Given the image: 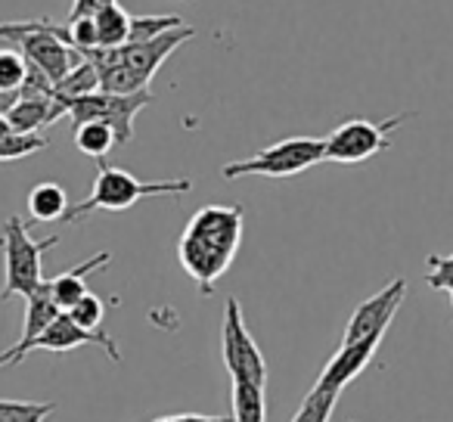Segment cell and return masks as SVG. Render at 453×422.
I'll list each match as a JSON object with an SVG mask.
<instances>
[{"label":"cell","mask_w":453,"mask_h":422,"mask_svg":"<svg viewBox=\"0 0 453 422\" xmlns=\"http://www.w3.org/2000/svg\"><path fill=\"white\" fill-rule=\"evenodd\" d=\"M242 242V208L240 205H205L189 218L180 242L177 261L196 280L202 292H211L214 280H220Z\"/></svg>","instance_id":"obj_1"},{"label":"cell","mask_w":453,"mask_h":422,"mask_svg":"<svg viewBox=\"0 0 453 422\" xmlns=\"http://www.w3.org/2000/svg\"><path fill=\"white\" fill-rule=\"evenodd\" d=\"M189 38H196V28L177 26L152 41H125L119 47H94V50H84V57L100 72V90L137 94V90L150 88V81L162 69L165 59L180 44H187Z\"/></svg>","instance_id":"obj_2"},{"label":"cell","mask_w":453,"mask_h":422,"mask_svg":"<svg viewBox=\"0 0 453 422\" xmlns=\"http://www.w3.org/2000/svg\"><path fill=\"white\" fill-rule=\"evenodd\" d=\"M193 189L189 177H174V180H140L131 171L112 168V165H100L96 180L90 187V196L84 202L69 208V215L63 218L65 224L84 221L94 211H125V208L137 205L140 199L150 196H187Z\"/></svg>","instance_id":"obj_3"},{"label":"cell","mask_w":453,"mask_h":422,"mask_svg":"<svg viewBox=\"0 0 453 422\" xmlns=\"http://www.w3.org/2000/svg\"><path fill=\"white\" fill-rule=\"evenodd\" d=\"M0 41L13 44L28 65L41 69L53 84H59L78 63L84 53L72 44L69 26H57L50 19H32V22H4L0 26Z\"/></svg>","instance_id":"obj_4"},{"label":"cell","mask_w":453,"mask_h":422,"mask_svg":"<svg viewBox=\"0 0 453 422\" xmlns=\"http://www.w3.org/2000/svg\"><path fill=\"white\" fill-rule=\"evenodd\" d=\"M59 242V236H47V240H32L28 236V224L19 215H10L4 230H0V249H4V289H0V302H10L13 295L28 298L41 283H44V271L41 261Z\"/></svg>","instance_id":"obj_5"},{"label":"cell","mask_w":453,"mask_h":422,"mask_svg":"<svg viewBox=\"0 0 453 422\" xmlns=\"http://www.w3.org/2000/svg\"><path fill=\"white\" fill-rule=\"evenodd\" d=\"M326 158V140L320 137H286L273 146H265L255 156L240 158L220 168L224 180H236V177L258 174V177H292L302 171L314 168Z\"/></svg>","instance_id":"obj_6"},{"label":"cell","mask_w":453,"mask_h":422,"mask_svg":"<svg viewBox=\"0 0 453 422\" xmlns=\"http://www.w3.org/2000/svg\"><path fill=\"white\" fill-rule=\"evenodd\" d=\"M152 103L150 88L137 90V94H109V90H94V94H84L69 100V115L72 121L84 125V121H106L115 131L121 143H131L134 140V119L143 106Z\"/></svg>","instance_id":"obj_7"},{"label":"cell","mask_w":453,"mask_h":422,"mask_svg":"<svg viewBox=\"0 0 453 422\" xmlns=\"http://www.w3.org/2000/svg\"><path fill=\"white\" fill-rule=\"evenodd\" d=\"M401 121H407V115H395V119H385V121H366V119L345 121V125H339L326 137V158L339 165L366 162V158L388 150L391 146L388 131H395Z\"/></svg>","instance_id":"obj_8"},{"label":"cell","mask_w":453,"mask_h":422,"mask_svg":"<svg viewBox=\"0 0 453 422\" xmlns=\"http://www.w3.org/2000/svg\"><path fill=\"white\" fill-rule=\"evenodd\" d=\"M224 364L234 382L267 385V364L261 348L255 345L252 333L246 329L242 311L236 298H226L224 308Z\"/></svg>","instance_id":"obj_9"},{"label":"cell","mask_w":453,"mask_h":422,"mask_svg":"<svg viewBox=\"0 0 453 422\" xmlns=\"http://www.w3.org/2000/svg\"><path fill=\"white\" fill-rule=\"evenodd\" d=\"M403 298H407V280H395V283H388L382 292H376V295L366 298L364 304H357V311H354L351 320H348L345 335H342V345L370 339V335H385V329L391 326V320H395Z\"/></svg>","instance_id":"obj_10"},{"label":"cell","mask_w":453,"mask_h":422,"mask_svg":"<svg viewBox=\"0 0 453 422\" xmlns=\"http://www.w3.org/2000/svg\"><path fill=\"white\" fill-rule=\"evenodd\" d=\"M59 314H63V311H59L57 302H53L50 283L44 280V283H41L38 289L26 298V323H22V339L16 341L13 348H7V351H0V366L22 364V360L35 351V341L47 333V326H50Z\"/></svg>","instance_id":"obj_11"},{"label":"cell","mask_w":453,"mask_h":422,"mask_svg":"<svg viewBox=\"0 0 453 422\" xmlns=\"http://www.w3.org/2000/svg\"><path fill=\"white\" fill-rule=\"evenodd\" d=\"M81 345H96L109 354V360L121 364V351L115 345L112 335H106L103 329H88L81 323H75L69 314H59L57 320L47 326V333L35 341V351H72V348H81Z\"/></svg>","instance_id":"obj_12"},{"label":"cell","mask_w":453,"mask_h":422,"mask_svg":"<svg viewBox=\"0 0 453 422\" xmlns=\"http://www.w3.org/2000/svg\"><path fill=\"white\" fill-rule=\"evenodd\" d=\"M379 341H382V335H370V339L348 341V345H342L339 351L329 357V364L323 366L320 379H317L314 385H323V388H333V391H342L345 385H351L354 379L366 370V364L372 360Z\"/></svg>","instance_id":"obj_13"},{"label":"cell","mask_w":453,"mask_h":422,"mask_svg":"<svg viewBox=\"0 0 453 422\" xmlns=\"http://www.w3.org/2000/svg\"><path fill=\"white\" fill-rule=\"evenodd\" d=\"M109 261H112V255L100 252V255H94V258L81 261L78 267H72V271H65V273H59V277L47 280V283H50V295H53V302L59 304V311H69L72 304L78 302V298L88 295V273L106 267Z\"/></svg>","instance_id":"obj_14"},{"label":"cell","mask_w":453,"mask_h":422,"mask_svg":"<svg viewBox=\"0 0 453 422\" xmlns=\"http://www.w3.org/2000/svg\"><path fill=\"white\" fill-rule=\"evenodd\" d=\"M69 196L59 183L53 180H44L28 193V215L32 221H41V224H50V221H63L69 215Z\"/></svg>","instance_id":"obj_15"},{"label":"cell","mask_w":453,"mask_h":422,"mask_svg":"<svg viewBox=\"0 0 453 422\" xmlns=\"http://www.w3.org/2000/svg\"><path fill=\"white\" fill-rule=\"evenodd\" d=\"M75 146L84 156L103 162V158L119 146V137H115V131L106 121H84V125L75 127Z\"/></svg>","instance_id":"obj_16"},{"label":"cell","mask_w":453,"mask_h":422,"mask_svg":"<svg viewBox=\"0 0 453 422\" xmlns=\"http://www.w3.org/2000/svg\"><path fill=\"white\" fill-rule=\"evenodd\" d=\"M234 422H267L265 385L234 382Z\"/></svg>","instance_id":"obj_17"},{"label":"cell","mask_w":453,"mask_h":422,"mask_svg":"<svg viewBox=\"0 0 453 422\" xmlns=\"http://www.w3.org/2000/svg\"><path fill=\"white\" fill-rule=\"evenodd\" d=\"M94 22H96V41H100V47H119L131 38V16L119 4L103 7L94 16Z\"/></svg>","instance_id":"obj_18"},{"label":"cell","mask_w":453,"mask_h":422,"mask_svg":"<svg viewBox=\"0 0 453 422\" xmlns=\"http://www.w3.org/2000/svg\"><path fill=\"white\" fill-rule=\"evenodd\" d=\"M94 90H100V72H96V65L88 57L57 84V96H63L65 103L75 100V96L94 94Z\"/></svg>","instance_id":"obj_19"},{"label":"cell","mask_w":453,"mask_h":422,"mask_svg":"<svg viewBox=\"0 0 453 422\" xmlns=\"http://www.w3.org/2000/svg\"><path fill=\"white\" fill-rule=\"evenodd\" d=\"M339 395H342V391L314 385V388L308 391V397L302 401V407H298V413L292 416V422H329V416H333Z\"/></svg>","instance_id":"obj_20"},{"label":"cell","mask_w":453,"mask_h":422,"mask_svg":"<svg viewBox=\"0 0 453 422\" xmlns=\"http://www.w3.org/2000/svg\"><path fill=\"white\" fill-rule=\"evenodd\" d=\"M50 146V140L41 137V134H22L10 127L4 137H0V162H13V158H26L32 152H41Z\"/></svg>","instance_id":"obj_21"},{"label":"cell","mask_w":453,"mask_h":422,"mask_svg":"<svg viewBox=\"0 0 453 422\" xmlns=\"http://www.w3.org/2000/svg\"><path fill=\"white\" fill-rule=\"evenodd\" d=\"M53 401H0V422H47Z\"/></svg>","instance_id":"obj_22"},{"label":"cell","mask_w":453,"mask_h":422,"mask_svg":"<svg viewBox=\"0 0 453 422\" xmlns=\"http://www.w3.org/2000/svg\"><path fill=\"white\" fill-rule=\"evenodd\" d=\"M183 26L180 16H131V38L127 41H152L171 28Z\"/></svg>","instance_id":"obj_23"},{"label":"cell","mask_w":453,"mask_h":422,"mask_svg":"<svg viewBox=\"0 0 453 422\" xmlns=\"http://www.w3.org/2000/svg\"><path fill=\"white\" fill-rule=\"evenodd\" d=\"M28 75V59L16 47L0 50V90H19Z\"/></svg>","instance_id":"obj_24"},{"label":"cell","mask_w":453,"mask_h":422,"mask_svg":"<svg viewBox=\"0 0 453 422\" xmlns=\"http://www.w3.org/2000/svg\"><path fill=\"white\" fill-rule=\"evenodd\" d=\"M65 314L72 317L75 323H81V326H88V329H100V323H103V314H106V304H103V298L100 295H94V292H88L84 298H78L75 304H72Z\"/></svg>","instance_id":"obj_25"},{"label":"cell","mask_w":453,"mask_h":422,"mask_svg":"<svg viewBox=\"0 0 453 422\" xmlns=\"http://www.w3.org/2000/svg\"><path fill=\"white\" fill-rule=\"evenodd\" d=\"M426 265H428L426 283L432 289L453 292V255H428Z\"/></svg>","instance_id":"obj_26"},{"label":"cell","mask_w":453,"mask_h":422,"mask_svg":"<svg viewBox=\"0 0 453 422\" xmlns=\"http://www.w3.org/2000/svg\"><path fill=\"white\" fill-rule=\"evenodd\" d=\"M69 32H72V44H75L81 53L100 47V41H96L94 16H72V19H69Z\"/></svg>","instance_id":"obj_27"},{"label":"cell","mask_w":453,"mask_h":422,"mask_svg":"<svg viewBox=\"0 0 453 422\" xmlns=\"http://www.w3.org/2000/svg\"><path fill=\"white\" fill-rule=\"evenodd\" d=\"M152 422H234V416H205V413H177V416H162Z\"/></svg>","instance_id":"obj_28"},{"label":"cell","mask_w":453,"mask_h":422,"mask_svg":"<svg viewBox=\"0 0 453 422\" xmlns=\"http://www.w3.org/2000/svg\"><path fill=\"white\" fill-rule=\"evenodd\" d=\"M109 4H119V0H75L72 4V16H96Z\"/></svg>","instance_id":"obj_29"},{"label":"cell","mask_w":453,"mask_h":422,"mask_svg":"<svg viewBox=\"0 0 453 422\" xmlns=\"http://www.w3.org/2000/svg\"><path fill=\"white\" fill-rule=\"evenodd\" d=\"M7 131H10V121H7V115L0 112V137H4V134H7Z\"/></svg>","instance_id":"obj_30"},{"label":"cell","mask_w":453,"mask_h":422,"mask_svg":"<svg viewBox=\"0 0 453 422\" xmlns=\"http://www.w3.org/2000/svg\"><path fill=\"white\" fill-rule=\"evenodd\" d=\"M450 304H453V292H450Z\"/></svg>","instance_id":"obj_31"}]
</instances>
